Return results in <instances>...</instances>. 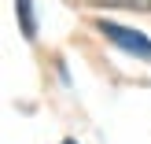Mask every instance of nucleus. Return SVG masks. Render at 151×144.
I'll return each mask as SVG.
<instances>
[{"mask_svg":"<svg viewBox=\"0 0 151 144\" xmlns=\"http://www.w3.org/2000/svg\"><path fill=\"white\" fill-rule=\"evenodd\" d=\"M96 30H100L107 41H114L122 52L140 56V59H151V41H147L144 33H137V30H125V26H118V22H107V19H96Z\"/></svg>","mask_w":151,"mask_h":144,"instance_id":"f257e3e1","label":"nucleus"},{"mask_svg":"<svg viewBox=\"0 0 151 144\" xmlns=\"http://www.w3.org/2000/svg\"><path fill=\"white\" fill-rule=\"evenodd\" d=\"M15 11H19L22 37H26V41H33V37H37V15H33V0H15Z\"/></svg>","mask_w":151,"mask_h":144,"instance_id":"f03ea898","label":"nucleus"},{"mask_svg":"<svg viewBox=\"0 0 151 144\" xmlns=\"http://www.w3.org/2000/svg\"><path fill=\"white\" fill-rule=\"evenodd\" d=\"M100 7H133V11H151V0H88Z\"/></svg>","mask_w":151,"mask_h":144,"instance_id":"7ed1b4c3","label":"nucleus"},{"mask_svg":"<svg viewBox=\"0 0 151 144\" xmlns=\"http://www.w3.org/2000/svg\"><path fill=\"white\" fill-rule=\"evenodd\" d=\"M63 144H78V140H63Z\"/></svg>","mask_w":151,"mask_h":144,"instance_id":"20e7f679","label":"nucleus"}]
</instances>
